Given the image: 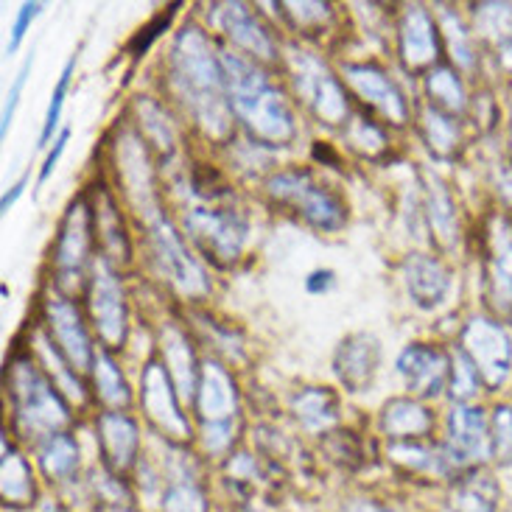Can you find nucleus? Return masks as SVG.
<instances>
[{
    "mask_svg": "<svg viewBox=\"0 0 512 512\" xmlns=\"http://www.w3.org/2000/svg\"><path fill=\"white\" fill-rule=\"evenodd\" d=\"M171 76L182 101L194 112L196 121L213 135H224L230 126L227 115V82L222 59H216L208 37L196 26L182 28L171 51Z\"/></svg>",
    "mask_w": 512,
    "mask_h": 512,
    "instance_id": "f257e3e1",
    "label": "nucleus"
},
{
    "mask_svg": "<svg viewBox=\"0 0 512 512\" xmlns=\"http://www.w3.org/2000/svg\"><path fill=\"white\" fill-rule=\"evenodd\" d=\"M219 59L230 110L236 112L238 121H244L252 135L263 143H289L294 138V115L283 96L263 76V70L255 68L250 59L230 51H224Z\"/></svg>",
    "mask_w": 512,
    "mask_h": 512,
    "instance_id": "f03ea898",
    "label": "nucleus"
},
{
    "mask_svg": "<svg viewBox=\"0 0 512 512\" xmlns=\"http://www.w3.org/2000/svg\"><path fill=\"white\" fill-rule=\"evenodd\" d=\"M12 398L20 423L34 434H59L70 420L68 406L59 398L54 384L28 361H14Z\"/></svg>",
    "mask_w": 512,
    "mask_h": 512,
    "instance_id": "7ed1b4c3",
    "label": "nucleus"
},
{
    "mask_svg": "<svg viewBox=\"0 0 512 512\" xmlns=\"http://www.w3.org/2000/svg\"><path fill=\"white\" fill-rule=\"evenodd\" d=\"M289 73L294 90L300 93L305 107L317 115L319 121L328 126H339L347 121V98L342 84L336 82L331 70L325 62H319L317 56L308 51H297L289 48Z\"/></svg>",
    "mask_w": 512,
    "mask_h": 512,
    "instance_id": "20e7f679",
    "label": "nucleus"
},
{
    "mask_svg": "<svg viewBox=\"0 0 512 512\" xmlns=\"http://www.w3.org/2000/svg\"><path fill=\"white\" fill-rule=\"evenodd\" d=\"M269 194L280 199V202L294 205L303 213L305 222L314 224L317 230H325V233H336L347 222V208L342 196L333 194L331 188L319 185V182L311 180L308 174H300V171L272 177L269 180Z\"/></svg>",
    "mask_w": 512,
    "mask_h": 512,
    "instance_id": "39448f33",
    "label": "nucleus"
},
{
    "mask_svg": "<svg viewBox=\"0 0 512 512\" xmlns=\"http://www.w3.org/2000/svg\"><path fill=\"white\" fill-rule=\"evenodd\" d=\"M462 350L487 387H501L512 370V339L499 322L471 319L462 331Z\"/></svg>",
    "mask_w": 512,
    "mask_h": 512,
    "instance_id": "423d86ee",
    "label": "nucleus"
},
{
    "mask_svg": "<svg viewBox=\"0 0 512 512\" xmlns=\"http://www.w3.org/2000/svg\"><path fill=\"white\" fill-rule=\"evenodd\" d=\"M185 230L216 261H236L247 241V222L236 210L194 208L185 216Z\"/></svg>",
    "mask_w": 512,
    "mask_h": 512,
    "instance_id": "0eeeda50",
    "label": "nucleus"
},
{
    "mask_svg": "<svg viewBox=\"0 0 512 512\" xmlns=\"http://www.w3.org/2000/svg\"><path fill=\"white\" fill-rule=\"evenodd\" d=\"M90 314L96 331L107 347H121L126 339L124 289L107 261H96L90 283Z\"/></svg>",
    "mask_w": 512,
    "mask_h": 512,
    "instance_id": "6e6552de",
    "label": "nucleus"
},
{
    "mask_svg": "<svg viewBox=\"0 0 512 512\" xmlns=\"http://www.w3.org/2000/svg\"><path fill=\"white\" fill-rule=\"evenodd\" d=\"M490 451V426L482 409L457 403L448 415V440L443 445L445 468H465Z\"/></svg>",
    "mask_w": 512,
    "mask_h": 512,
    "instance_id": "1a4fd4ad",
    "label": "nucleus"
},
{
    "mask_svg": "<svg viewBox=\"0 0 512 512\" xmlns=\"http://www.w3.org/2000/svg\"><path fill=\"white\" fill-rule=\"evenodd\" d=\"M152 244L154 255H157V263L163 269V275L188 297H202L208 294L210 283L202 266L188 255L182 238L174 233V227L166 222V219H154L152 224Z\"/></svg>",
    "mask_w": 512,
    "mask_h": 512,
    "instance_id": "9d476101",
    "label": "nucleus"
},
{
    "mask_svg": "<svg viewBox=\"0 0 512 512\" xmlns=\"http://www.w3.org/2000/svg\"><path fill=\"white\" fill-rule=\"evenodd\" d=\"M177 395L180 392L174 387L166 367L157 364V361H149L146 370H143V406H146V415L166 437L185 440L191 434V426L182 417Z\"/></svg>",
    "mask_w": 512,
    "mask_h": 512,
    "instance_id": "9b49d317",
    "label": "nucleus"
},
{
    "mask_svg": "<svg viewBox=\"0 0 512 512\" xmlns=\"http://www.w3.org/2000/svg\"><path fill=\"white\" fill-rule=\"evenodd\" d=\"M381 367V345L373 333H350L333 353V370L347 392H364Z\"/></svg>",
    "mask_w": 512,
    "mask_h": 512,
    "instance_id": "f8f14e48",
    "label": "nucleus"
},
{
    "mask_svg": "<svg viewBox=\"0 0 512 512\" xmlns=\"http://www.w3.org/2000/svg\"><path fill=\"white\" fill-rule=\"evenodd\" d=\"M487 300L501 317H512V224L496 216L487 230Z\"/></svg>",
    "mask_w": 512,
    "mask_h": 512,
    "instance_id": "ddd939ff",
    "label": "nucleus"
},
{
    "mask_svg": "<svg viewBox=\"0 0 512 512\" xmlns=\"http://www.w3.org/2000/svg\"><path fill=\"white\" fill-rule=\"evenodd\" d=\"M45 317H48V325H51V336H54L56 347L65 356L70 370H87L96 356H93L90 336H87V328H84L76 305L65 300V297H51L45 303Z\"/></svg>",
    "mask_w": 512,
    "mask_h": 512,
    "instance_id": "4468645a",
    "label": "nucleus"
},
{
    "mask_svg": "<svg viewBox=\"0 0 512 512\" xmlns=\"http://www.w3.org/2000/svg\"><path fill=\"white\" fill-rule=\"evenodd\" d=\"M398 370H401L406 387L412 389L417 398H437L443 392L451 361L440 347L431 345H409L398 356Z\"/></svg>",
    "mask_w": 512,
    "mask_h": 512,
    "instance_id": "2eb2a0df",
    "label": "nucleus"
},
{
    "mask_svg": "<svg viewBox=\"0 0 512 512\" xmlns=\"http://www.w3.org/2000/svg\"><path fill=\"white\" fill-rule=\"evenodd\" d=\"M347 84L359 93L367 104H373L375 110H381L389 121L406 124V101L401 90L389 79L387 73L375 65H345Z\"/></svg>",
    "mask_w": 512,
    "mask_h": 512,
    "instance_id": "dca6fc26",
    "label": "nucleus"
},
{
    "mask_svg": "<svg viewBox=\"0 0 512 512\" xmlns=\"http://www.w3.org/2000/svg\"><path fill=\"white\" fill-rule=\"evenodd\" d=\"M403 280H406L409 297L420 308L443 305V300L448 297V286H451L443 263L437 261V258H431V255H423V252L406 258V263H403Z\"/></svg>",
    "mask_w": 512,
    "mask_h": 512,
    "instance_id": "f3484780",
    "label": "nucleus"
},
{
    "mask_svg": "<svg viewBox=\"0 0 512 512\" xmlns=\"http://www.w3.org/2000/svg\"><path fill=\"white\" fill-rule=\"evenodd\" d=\"M98 440L104 451V462L115 473H124L138 454V426L132 417L121 412H107L98 417Z\"/></svg>",
    "mask_w": 512,
    "mask_h": 512,
    "instance_id": "a211bd4d",
    "label": "nucleus"
},
{
    "mask_svg": "<svg viewBox=\"0 0 512 512\" xmlns=\"http://www.w3.org/2000/svg\"><path fill=\"white\" fill-rule=\"evenodd\" d=\"M437 26L423 6H412L401 23V56L406 68H426L437 59Z\"/></svg>",
    "mask_w": 512,
    "mask_h": 512,
    "instance_id": "6ab92c4d",
    "label": "nucleus"
},
{
    "mask_svg": "<svg viewBox=\"0 0 512 512\" xmlns=\"http://www.w3.org/2000/svg\"><path fill=\"white\" fill-rule=\"evenodd\" d=\"M199 412L205 417V423H227L236 415V384L233 378L224 373L216 361H208L199 375Z\"/></svg>",
    "mask_w": 512,
    "mask_h": 512,
    "instance_id": "aec40b11",
    "label": "nucleus"
},
{
    "mask_svg": "<svg viewBox=\"0 0 512 512\" xmlns=\"http://www.w3.org/2000/svg\"><path fill=\"white\" fill-rule=\"evenodd\" d=\"M87 247H90V216H87V205L82 199H76L70 205L68 216L62 222L59 241H56V266H59V272L79 277L84 258H87Z\"/></svg>",
    "mask_w": 512,
    "mask_h": 512,
    "instance_id": "412c9836",
    "label": "nucleus"
},
{
    "mask_svg": "<svg viewBox=\"0 0 512 512\" xmlns=\"http://www.w3.org/2000/svg\"><path fill=\"white\" fill-rule=\"evenodd\" d=\"M222 28L230 40L241 45L244 51L261 56V59H275V45L269 40V34L263 31L250 9L244 3H227L222 6Z\"/></svg>",
    "mask_w": 512,
    "mask_h": 512,
    "instance_id": "4be33fe9",
    "label": "nucleus"
},
{
    "mask_svg": "<svg viewBox=\"0 0 512 512\" xmlns=\"http://www.w3.org/2000/svg\"><path fill=\"white\" fill-rule=\"evenodd\" d=\"M384 431L395 443H412L417 437L431 431V415L417 401L409 398H395L384 406Z\"/></svg>",
    "mask_w": 512,
    "mask_h": 512,
    "instance_id": "5701e85b",
    "label": "nucleus"
},
{
    "mask_svg": "<svg viewBox=\"0 0 512 512\" xmlns=\"http://www.w3.org/2000/svg\"><path fill=\"white\" fill-rule=\"evenodd\" d=\"M163 353H166V370L174 381V387L180 392L182 398H191L194 395V353L185 342V336L174 328H166L163 331Z\"/></svg>",
    "mask_w": 512,
    "mask_h": 512,
    "instance_id": "b1692460",
    "label": "nucleus"
},
{
    "mask_svg": "<svg viewBox=\"0 0 512 512\" xmlns=\"http://www.w3.org/2000/svg\"><path fill=\"white\" fill-rule=\"evenodd\" d=\"M121 163H124L126 185H129V194L138 202L140 208L149 210L154 219V199H152V174H149V163H146V152L140 149V143L135 138H126L124 154H121Z\"/></svg>",
    "mask_w": 512,
    "mask_h": 512,
    "instance_id": "393cba45",
    "label": "nucleus"
},
{
    "mask_svg": "<svg viewBox=\"0 0 512 512\" xmlns=\"http://www.w3.org/2000/svg\"><path fill=\"white\" fill-rule=\"evenodd\" d=\"M294 415L308 431H322L331 429L333 423L339 420V406H336L333 392L308 387L294 398Z\"/></svg>",
    "mask_w": 512,
    "mask_h": 512,
    "instance_id": "a878e982",
    "label": "nucleus"
},
{
    "mask_svg": "<svg viewBox=\"0 0 512 512\" xmlns=\"http://www.w3.org/2000/svg\"><path fill=\"white\" fill-rule=\"evenodd\" d=\"M426 208H429L431 227H434L437 238L445 247H451L457 241V210H454V202L443 188V182L431 174L426 177Z\"/></svg>",
    "mask_w": 512,
    "mask_h": 512,
    "instance_id": "bb28decb",
    "label": "nucleus"
},
{
    "mask_svg": "<svg viewBox=\"0 0 512 512\" xmlns=\"http://www.w3.org/2000/svg\"><path fill=\"white\" fill-rule=\"evenodd\" d=\"M40 468L48 479H68L79 468V445L68 434H51L40 448Z\"/></svg>",
    "mask_w": 512,
    "mask_h": 512,
    "instance_id": "cd10ccee",
    "label": "nucleus"
},
{
    "mask_svg": "<svg viewBox=\"0 0 512 512\" xmlns=\"http://www.w3.org/2000/svg\"><path fill=\"white\" fill-rule=\"evenodd\" d=\"M426 87H429L431 107L434 110L445 112V115H454L465 107V90H462V82L457 79V73L451 68H434L426 79Z\"/></svg>",
    "mask_w": 512,
    "mask_h": 512,
    "instance_id": "c85d7f7f",
    "label": "nucleus"
},
{
    "mask_svg": "<svg viewBox=\"0 0 512 512\" xmlns=\"http://www.w3.org/2000/svg\"><path fill=\"white\" fill-rule=\"evenodd\" d=\"M420 126H423V135L429 140V146L440 157H448V154L457 149L459 129L454 115H445V112L429 107V110H423V115H420Z\"/></svg>",
    "mask_w": 512,
    "mask_h": 512,
    "instance_id": "c756f323",
    "label": "nucleus"
},
{
    "mask_svg": "<svg viewBox=\"0 0 512 512\" xmlns=\"http://www.w3.org/2000/svg\"><path fill=\"white\" fill-rule=\"evenodd\" d=\"M93 364H96V387L98 395H101V401L107 403V406H115V409L129 406L132 395H129L126 378L121 375V370L115 367V361H112L107 353H98L96 359H93Z\"/></svg>",
    "mask_w": 512,
    "mask_h": 512,
    "instance_id": "7c9ffc66",
    "label": "nucleus"
},
{
    "mask_svg": "<svg viewBox=\"0 0 512 512\" xmlns=\"http://www.w3.org/2000/svg\"><path fill=\"white\" fill-rule=\"evenodd\" d=\"M451 512H496V485L490 482V476L459 485L451 496Z\"/></svg>",
    "mask_w": 512,
    "mask_h": 512,
    "instance_id": "2f4dec72",
    "label": "nucleus"
},
{
    "mask_svg": "<svg viewBox=\"0 0 512 512\" xmlns=\"http://www.w3.org/2000/svg\"><path fill=\"white\" fill-rule=\"evenodd\" d=\"M31 493L34 487H31L28 465L14 451H9V445L3 440V499L12 504H26Z\"/></svg>",
    "mask_w": 512,
    "mask_h": 512,
    "instance_id": "473e14b6",
    "label": "nucleus"
},
{
    "mask_svg": "<svg viewBox=\"0 0 512 512\" xmlns=\"http://www.w3.org/2000/svg\"><path fill=\"white\" fill-rule=\"evenodd\" d=\"M73 65H76V59H70L68 65H65V70H62V76H59V82H56V87H54V93H51L48 115H45V124H42L40 146H48V143H51L56 126H59L62 107H65V96H68V87H70V76H73Z\"/></svg>",
    "mask_w": 512,
    "mask_h": 512,
    "instance_id": "72a5a7b5",
    "label": "nucleus"
},
{
    "mask_svg": "<svg viewBox=\"0 0 512 512\" xmlns=\"http://www.w3.org/2000/svg\"><path fill=\"white\" fill-rule=\"evenodd\" d=\"M479 389V373L473 367V361L465 356V350H459L451 359V395L457 401H468Z\"/></svg>",
    "mask_w": 512,
    "mask_h": 512,
    "instance_id": "f704fd0d",
    "label": "nucleus"
},
{
    "mask_svg": "<svg viewBox=\"0 0 512 512\" xmlns=\"http://www.w3.org/2000/svg\"><path fill=\"white\" fill-rule=\"evenodd\" d=\"M490 451L499 462H512V409L499 406L490 423Z\"/></svg>",
    "mask_w": 512,
    "mask_h": 512,
    "instance_id": "c9c22d12",
    "label": "nucleus"
},
{
    "mask_svg": "<svg viewBox=\"0 0 512 512\" xmlns=\"http://www.w3.org/2000/svg\"><path fill=\"white\" fill-rule=\"evenodd\" d=\"M163 512H208V507H205V496L199 493V487L191 482H177L168 487Z\"/></svg>",
    "mask_w": 512,
    "mask_h": 512,
    "instance_id": "e433bc0d",
    "label": "nucleus"
},
{
    "mask_svg": "<svg viewBox=\"0 0 512 512\" xmlns=\"http://www.w3.org/2000/svg\"><path fill=\"white\" fill-rule=\"evenodd\" d=\"M512 17V3H485L476 12V23L485 34H501V40L510 34L507 31V20Z\"/></svg>",
    "mask_w": 512,
    "mask_h": 512,
    "instance_id": "4c0bfd02",
    "label": "nucleus"
},
{
    "mask_svg": "<svg viewBox=\"0 0 512 512\" xmlns=\"http://www.w3.org/2000/svg\"><path fill=\"white\" fill-rule=\"evenodd\" d=\"M31 68H34V54L26 56L23 68L17 70L12 87H9V93H6V104H3V126H0L3 138L9 135V126H12V121H14V112H17V104H20V96H23V87H26Z\"/></svg>",
    "mask_w": 512,
    "mask_h": 512,
    "instance_id": "58836bf2",
    "label": "nucleus"
},
{
    "mask_svg": "<svg viewBox=\"0 0 512 512\" xmlns=\"http://www.w3.org/2000/svg\"><path fill=\"white\" fill-rule=\"evenodd\" d=\"M445 34H448V42H451L454 59H459L462 65H471V45H468V37H465V28H462V23L454 14H445Z\"/></svg>",
    "mask_w": 512,
    "mask_h": 512,
    "instance_id": "ea45409f",
    "label": "nucleus"
},
{
    "mask_svg": "<svg viewBox=\"0 0 512 512\" xmlns=\"http://www.w3.org/2000/svg\"><path fill=\"white\" fill-rule=\"evenodd\" d=\"M350 143H353L356 149H361V152L375 154L384 149V135H381L373 124H367V121H359V118H356V124H353V129H350Z\"/></svg>",
    "mask_w": 512,
    "mask_h": 512,
    "instance_id": "a19ab883",
    "label": "nucleus"
},
{
    "mask_svg": "<svg viewBox=\"0 0 512 512\" xmlns=\"http://www.w3.org/2000/svg\"><path fill=\"white\" fill-rule=\"evenodd\" d=\"M42 12V3H23L20 12H17V20H14L12 28V40H9V54H14L20 48V42L26 40L28 28H31V20Z\"/></svg>",
    "mask_w": 512,
    "mask_h": 512,
    "instance_id": "79ce46f5",
    "label": "nucleus"
},
{
    "mask_svg": "<svg viewBox=\"0 0 512 512\" xmlns=\"http://www.w3.org/2000/svg\"><path fill=\"white\" fill-rule=\"evenodd\" d=\"M230 420L227 423H205V445L210 451H222L224 445L230 443Z\"/></svg>",
    "mask_w": 512,
    "mask_h": 512,
    "instance_id": "37998d69",
    "label": "nucleus"
},
{
    "mask_svg": "<svg viewBox=\"0 0 512 512\" xmlns=\"http://www.w3.org/2000/svg\"><path fill=\"white\" fill-rule=\"evenodd\" d=\"M68 138H70V132L65 129L59 138L54 140V149H51V154L45 157V163H42V171H40V182H45L51 174H54V168L56 163H59V157H62V152H65V146H68Z\"/></svg>",
    "mask_w": 512,
    "mask_h": 512,
    "instance_id": "c03bdc74",
    "label": "nucleus"
},
{
    "mask_svg": "<svg viewBox=\"0 0 512 512\" xmlns=\"http://www.w3.org/2000/svg\"><path fill=\"white\" fill-rule=\"evenodd\" d=\"M333 283H336L333 269H317V272H311V275L305 277V289L311 291V294H325V291L333 289Z\"/></svg>",
    "mask_w": 512,
    "mask_h": 512,
    "instance_id": "a18cd8bd",
    "label": "nucleus"
},
{
    "mask_svg": "<svg viewBox=\"0 0 512 512\" xmlns=\"http://www.w3.org/2000/svg\"><path fill=\"white\" fill-rule=\"evenodd\" d=\"M286 9L297 14V20H308V17H319L322 20L331 6L328 3H286Z\"/></svg>",
    "mask_w": 512,
    "mask_h": 512,
    "instance_id": "49530a36",
    "label": "nucleus"
},
{
    "mask_svg": "<svg viewBox=\"0 0 512 512\" xmlns=\"http://www.w3.org/2000/svg\"><path fill=\"white\" fill-rule=\"evenodd\" d=\"M26 182H28V177H20V180L12 185V191H6V196H3V205H0V208H3V213H9V208H12L14 202L23 196V191H26Z\"/></svg>",
    "mask_w": 512,
    "mask_h": 512,
    "instance_id": "de8ad7c7",
    "label": "nucleus"
},
{
    "mask_svg": "<svg viewBox=\"0 0 512 512\" xmlns=\"http://www.w3.org/2000/svg\"><path fill=\"white\" fill-rule=\"evenodd\" d=\"M499 59H501V65H504V68L512 73V31L507 34V37H504V40H501Z\"/></svg>",
    "mask_w": 512,
    "mask_h": 512,
    "instance_id": "09e8293b",
    "label": "nucleus"
},
{
    "mask_svg": "<svg viewBox=\"0 0 512 512\" xmlns=\"http://www.w3.org/2000/svg\"><path fill=\"white\" fill-rule=\"evenodd\" d=\"M347 512H395V510H387V507H381V504H375V501H356V504H350V510Z\"/></svg>",
    "mask_w": 512,
    "mask_h": 512,
    "instance_id": "8fccbe9b",
    "label": "nucleus"
}]
</instances>
